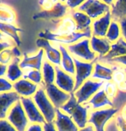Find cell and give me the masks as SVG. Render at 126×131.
I'll return each mask as SVG.
<instances>
[{
    "label": "cell",
    "instance_id": "43",
    "mask_svg": "<svg viewBox=\"0 0 126 131\" xmlns=\"http://www.w3.org/2000/svg\"><path fill=\"white\" fill-rule=\"evenodd\" d=\"M44 131H57L54 123H45L43 124Z\"/></svg>",
    "mask_w": 126,
    "mask_h": 131
},
{
    "label": "cell",
    "instance_id": "35",
    "mask_svg": "<svg viewBox=\"0 0 126 131\" xmlns=\"http://www.w3.org/2000/svg\"><path fill=\"white\" fill-rule=\"evenodd\" d=\"M126 79V74L124 71V68L119 67H113V74H112V82L117 85L119 83Z\"/></svg>",
    "mask_w": 126,
    "mask_h": 131
},
{
    "label": "cell",
    "instance_id": "50",
    "mask_svg": "<svg viewBox=\"0 0 126 131\" xmlns=\"http://www.w3.org/2000/svg\"><path fill=\"white\" fill-rule=\"evenodd\" d=\"M94 128L92 126V125H87L85 128H83V129H80L79 131H94Z\"/></svg>",
    "mask_w": 126,
    "mask_h": 131
},
{
    "label": "cell",
    "instance_id": "14",
    "mask_svg": "<svg viewBox=\"0 0 126 131\" xmlns=\"http://www.w3.org/2000/svg\"><path fill=\"white\" fill-rule=\"evenodd\" d=\"M55 70H56L55 85L68 94L74 93L75 83L74 77L65 72L60 67H55Z\"/></svg>",
    "mask_w": 126,
    "mask_h": 131
},
{
    "label": "cell",
    "instance_id": "7",
    "mask_svg": "<svg viewBox=\"0 0 126 131\" xmlns=\"http://www.w3.org/2000/svg\"><path fill=\"white\" fill-rule=\"evenodd\" d=\"M70 54H73L75 58H80L83 61L94 62L97 60L95 53L90 48V39L83 38L79 42L66 47Z\"/></svg>",
    "mask_w": 126,
    "mask_h": 131
},
{
    "label": "cell",
    "instance_id": "51",
    "mask_svg": "<svg viewBox=\"0 0 126 131\" xmlns=\"http://www.w3.org/2000/svg\"><path fill=\"white\" fill-rule=\"evenodd\" d=\"M5 38H6V36L4 35V34L0 32V41H5Z\"/></svg>",
    "mask_w": 126,
    "mask_h": 131
},
{
    "label": "cell",
    "instance_id": "22",
    "mask_svg": "<svg viewBox=\"0 0 126 131\" xmlns=\"http://www.w3.org/2000/svg\"><path fill=\"white\" fill-rule=\"evenodd\" d=\"M88 106H91L93 110L99 109V108H105L106 106L113 107V103H112V100L108 98V96L106 95L104 90H99L93 97L87 102Z\"/></svg>",
    "mask_w": 126,
    "mask_h": 131
},
{
    "label": "cell",
    "instance_id": "52",
    "mask_svg": "<svg viewBox=\"0 0 126 131\" xmlns=\"http://www.w3.org/2000/svg\"><path fill=\"white\" fill-rule=\"evenodd\" d=\"M124 72H125V74H126V67L124 68Z\"/></svg>",
    "mask_w": 126,
    "mask_h": 131
},
{
    "label": "cell",
    "instance_id": "3",
    "mask_svg": "<svg viewBox=\"0 0 126 131\" xmlns=\"http://www.w3.org/2000/svg\"><path fill=\"white\" fill-rule=\"evenodd\" d=\"M92 36H93V33H92L91 29L83 32H75L74 33H57L50 32L48 30L39 32V38L46 39L48 41H52L54 43L62 44V45L67 44L68 46L77 43V41L80 39L82 40L83 38H91Z\"/></svg>",
    "mask_w": 126,
    "mask_h": 131
},
{
    "label": "cell",
    "instance_id": "11",
    "mask_svg": "<svg viewBox=\"0 0 126 131\" xmlns=\"http://www.w3.org/2000/svg\"><path fill=\"white\" fill-rule=\"evenodd\" d=\"M44 90L46 91L47 97L49 98L56 109H61V107L64 104H66L70 98V94H68L60 90L58 87L55 85V83L45 85Z\"/></svg>",
    "mask_w": 126,
    "mask_h": 131
},
{
    "label": "cell",
    "instance_id": "2",
    "mask_svg": "<svg viewBox=\"0 0 126 131\" xmlns=\"http://www.w3.org/2000/svg\"><path fill=\"white\" fill-rule=\"evenodd\" d=\"M40 10L33 15V20H53L61 19L66 15L67 6L64 2L56 1V0H42L38 2Z\"/></svg>",
    "mask_w": 126,
    "mask_h": 131
},
{
    "label": "cell",
    "instance_id": "36",
    "mask_svg": "<svg viewBox=\"0 0 126 131\" xmlns=\"http://www.w3.org/2000/svg\"><path fill=\"white\" fill-rule=\"evenodd\" d=\"M13 59H14V57H13L11 49H5V50L0 53V63L3 65L8 66Z\"/></svg>",
    "mask_w": 126,
    "mask_h": 131
},
{
    "label": "cell",
    "instance_id": "31",
    "mask_svg": "<svg viewBox=\"0 0 126 131\" xmlns=\"http://www.w3.org/2000/svg\"><path fill=\"white\" fill-rule=\"evenodd\" d=\"M15 20L16 15L13 9L6 5H0V22L14 24Z\"/></svg>",
    "mask_w": 126,
    "mask_h": 131
},
{
    "label": "cell",
    "instance_id": "29",
    "mask_svg": "<svg viewBox=\"0 0 126 131\" xmlns=\"http://www.w3.org/2000/svg\"><path fill=\"white\" fill-rule=\"evenodd\" d=\"M41 72L45 85L53 84L55 83V78H56V70H55L54 66L46 60L43 63Z\"/></svg>",
    "mask_w": 126,
    "mask_h": 131
},
{
    "label": "cell",
    "instance_id": "5",
    "mask_svg": "<svg viewBox=\"0 0 126 131\" xmlns=\"http://www.w3.org/2000/svg\"><path fill=\"white\" fill-rule=\"evenodd\" d=\"M119 109L114 107L94 110L89 113L88 123L92 125L95 131H105V127L107 122L115 116Z\"/></svg>",
    "mask_w": 126,
    "mask_h": 131
},
{
    "label": "cell",
    "instance_id": "23",
    "mask_svg": "<svg viewBox=\"0 0 126 131\" xmlns=\"http://www.w3.org/2000/svg\"><path fill=\"white\" fill-rule=\"evenodd\" d=\"M58 49L61 52V68L70 75H75V66L74 58L70 56V52L67 50L66 47L62 44L58 45Z\"/></svg>",
    "mask_w": 126,
    "mask_h": 131
},
{
    "label": "cell",
    "instance_id": "15",
    "mask_svg": "<svg viewBox=\"0 0 126 131\" xmlns=\"http://www.w3.org/2000/svg\"><path fill=\"white\" fill-rule=\"evenodd\" d=\"M19 101L21 96L15 91L0 94V120L6 119L10 108Z\"/></svg>",
    "mask_w": 126,
    "mask_h": 131
},
{
    "label": "cell",
    "instance_id": "32",
    "mask_svg": "<svg viewBox=\"0 0 126 131\" xmlns=\"http://www.w3.org/2000/svg\"><path fill=\"white\" fill-rule=\"evenodd\" d=\"M120 36H121V30H120V26L119 22L112 20L108 28V31H107L106 38L110 43H113V42H117L121 38Z\"/></svg>",
    "mask_w": 126,
    "mask_h": 131
},
{
    "label": "cell",
    "instance_id": "1",
    "mask_svg": "<svg viewBox=\"0 0 126 131\" xmlns=\"http://www.w3.org/2000/svg\"><path fill=\"white\" fill-rule=\"evenodd\" d=\"M88 108L89 106L79 104L74 93L70 94V98L66 104L61 107V111L71 117L79 129H83L88 123Z\"/></svg>",
    "mask_w": 126,
    "mask_h": 131
},
{
    "label": "cell",
    "instance_id": "16",
    "mask_svg": "<svg viewBox=\"0 0 126 131\" xmlns=\"http://www.w3.org/2000/svg\"><path fill=\"white\" fill-rule=\"evenodd\" d=\"M54 124L57 131H79V128L69 115L60 109H57Z\"/></svg>",
    "mask_w": 126,
    "mask_h": 131
},
{
    "label": "cell",
    "instance_id": "44",
    "mask_svg": "<svg viewBox=\"0 0 126 131\" xmlns=\"http://www.w3.org/2000/svg\"><path fill=\"white\" fill-rule=\"evenodd\" d=\"M12 46V43H10L9 41H0V53L3 52L5 49H8Z\"/></svg>",
    "mask_w": 126,
    "mask_h": 131
},
{
    "label": "cell",
    "instance_id": "46",
    "mask_svg": "<svg viewBox=\"0 0 126 131\" xmlns=\"http://www.w3.org/2000/svg\"><path fill=\"white\" fill-rule=\"evenodd\" d=\"M11 50H12L13 57H14V58H19L20 59V57L22 56V52L19 50L18 47L17 46L13 47V48L11 49Z\"/></svg>",
    "mask_w": 126,
    "mask_h": 131
},
{
    "label": "cell",
    "instance_id": "25",
    "mask_svg": "<svg viewBox=\"0 0 126 131\" xmlns=\"http://www.w3.org/2000/svg\"><path fill=\"white\" fill-rule=\"evenodd\" d=\"M71 17L73 18L75 25H77V32H83L91 29L90 26L93 22H92V19L88 15L77 10V11L72 12Z\"/></svg>",
    "mask_w": 126,
    "mask_h": 131
},
{
    "label": "cell",
    "instance_id": "39",
    "mask_svg": "<svg viewBox=\"0 0 126 131\" xmlns=\"http://www.w3.org/2000/svg\"><path fill=\"white\" fill-rule=\"evenodd\" d=\"M83 2L84 1H82V0H67V1H64V4H66L68 8L71 9H78L83 4Z\"/></svg>",
    "mask_w": 126,
    "mask_h": 131
},
{
    "label": "cell",
    "instance_id": "38",
    "mask_svg": "<svg viewBox=\"0 0 126 131\" xmlns=\"http://www.w3.org/2000/svg\"><path fill=\"white\" fill-rule=\"evenodd\" d=\"M0 131H17L7 121V119L0 120Z\"/></svg>",
    "mask_w": 126,
    "mask_h": 131
},
{
    "label": "cell",
    "instance_id": "17",
    "mask_svg": "<svg viewBox=\"0 0 126 131\" xmlns=\"http://www.w3.org/2000/svg\"><path fill=\"white\" fill-rule=\"evenodd\" d=\"M112 14L111 11L108 12L103 16L99 19L94 20L92 23V33L93 36L98 37V38H106L107 31L112 23Z\"/></svg>",
    "mask_w": 126,
    "mask_h": 131
},
{
    "label": "cell",
    "instance_id": "28",
    "mask_svg": "<svg viewBox=\"0 0 126 131\" xmlns=\"http://www.w3.org/2000/svg\"><path fill=\"white\" fill-rule=\"evenodd\" d=\"M110 7L113 20L117 21L123 18H126V0L112 1Z\"/></svg>",
    "mask_w": 126,
    "mask_h": 131
},
{
    "label": "cell",
    "instance_id": "20",
    "mask_svg": "<svg viewBox=\"0 0 126 131\" xmlns=\"http://www.w3.org/2000/svg\"><path fill=\"white\" fill-rule=\"evenodd\" d=\"M112 43L107 40L106 38H101L95 36H92L90 38V48L95 54H99V58L106 56L111 49Z\"/></svg>",
    "mask_w": 126,
    "mask_h": 131
},
{
    "label": "cell",
    "instance_id": "42",
    "mask_svg": "<svg viewBox=\"0 0 126 131\" xmlns=\"http://www.w3.org/2000/svg\"><path fill=\"white\" fill-rule=\"evenodd\" d=\"M26 131H44L43 125L40 124H31L28 125Z\"/></svg>",
    "mask_w": 126,
    "mask_h": 131
},
{
    "label": "cell",
    "instance_id": "13",
    "mask_svg": "<svg viewBox=\"0 0 126 131\" xmlns=\"http://www.w3.org/2000/svg\"><path fill=\"white\" fill-rule=\"evenodd\" d=\"M36 46L43 49L46 58L50 63L54 65L55 67H59L61 65V52L58 48L52 46L50 41L39 38L36 40Z\"/></svg>",
    "mask_w": 126,
    "mask_h": 131
},
{
    "label": "cell",
    "instance_id": "33",
    "mask_svg": "<svg viewBox=\"0 0 126 131\" xmlns=\"http://www.w3.org/2000/svg\"><path fill=\"white\" fill-rule=\"evenodd\" d=\"M22 78L30 81V82L35 83V84H37V85L41 84L42 81H43V76H42L41 71L33 70V69L25 72L24 74H23Z\"/></svg>",
    "mask_w": 126,
    "mask_h": 131
},
{
    "label": "cell",
    "instance_id": "6",
    "mask_svg": "<svg viewBox=\"0 0 126 131\" xmlns=\"http://www.w3.org/2000/svg\"><path fill=\"white\" fill-rule=\"evenodd\" d=\"M7 121L12 125L17 131H26L28 127V121L27 115L21 103V101H17L11 108L6 117Z\"/></svg>",
    "mask_w": 126,
    "mask_h": 131
},
{
    "label": "cell",
    "instance_id": "49",
    "mask_svg": "<svg viewBox=\"0 0 126 131\" xmlns=\"http://www.w3.org/2000/svg\"><path fill=\"white\" fill-rule=\"evenodd\" d=\"M120 116H121L124 120H126V104L124 105V106L122 107L121 111H120Z\"/></svg>",
    "mask_w": 126,
    "mask_h": 131
},
{
    "label": "cell",
    "instance_id": "12",
    "mask_svg": "<svg viewBox=\"0 0 126 131\" xmlns=\"http://www.w3.org/2000/svg\"><path fill=\"white\" fill-rule=\"evenodd\" d=\"M21 103L22 105V107L24 109L29 123L40 124H44L46 123L43 115L41 114L40 110L38 109L33 98L21 97Z\"/></svg>",
    "mask_w": 126,
    "mask_h": 131
},
{
    "label": "cell",
    "instance_id": "37",
    "mask_svg": "<svg viewBox=\"0 0 126 131\" xmlns=\"http://www.w3.org/2000/svg\"><path fill=\"white\" fill-rule=\"evenodd\" d=\"M13 89V83H10L7 78H0V94L11 92Z\"/></svg>",
    "mask_w": 126,
    "mask_h": 131
},
{
    "label": "cell",
    "instance_id": "27",
    "mask_svg": "<svg viewBox=\"0 0 126 131\" xmlns=\"http://www.w3.org/2000/svg\"><path fill=\"white\" fill-rule=\"evenodd\" d=\"M0 32L4 35L11 38L17 47L21 46L22 42H21L19 32H22V30L20 27H16L14 24H7V23L0 22Z\"/></svg>",
    "mask_w": 126,
    "mask_h": 131
},
{
    "label": "cell",
    "instance_id": "10",
    "mask_svg": "<svg viewBox=\"0 0 126 131\" xmlns=\"http://www.w3.org/2000/svg\"><path fill=\"white\" fill-rule=\"evenodd\" d=\"M75 66V89L74 93L80 89L88 78L92 77L94 72V62H85L80 61L79 59L73 57Z\"/></svg>",
    "mask_w": 126,
    "mask_h": 131
},
{
    "label": "cell",
    "instance_id": "8",
    "mask_svg": "<svg viewBox=\"0 0 126 131\" xmlns=\"http://www.w3.org/2000/svg\"><path fill=\"white\" fill-rule=\"evenodd\" d=\"M78 11L88 15L91 19H99L111 11V7L105 2L97 0H87L77 9Z\"/></svg>",
    "mask_w": 126,
    "mask_h": 131
},
{
    "label": "cell",
    "instance_id": "48",
    "mask_svg": "<svg viewBox=\"0 0 126 131\" xmlns=\"http://www.w3.org/2000/svg\"><path fill=\"white\" fill-rule=\"evenodd\" d=\"M7 67L8 66H4V65L0 63V78H2L4 75H6Z\"/></svg>",
    "mask_w": 126,
    "mask_h": 131
},
{
    "label": "cell",
    "instance_id": "24",
    "mask_svg": "<svg viewBox=\"0 0 126 131\" xmlns=\"http://www.w3.org/2000/svg\"><path fill=\"white\" fill-rule=\"evenodd\" d=\"M112 74H113V68L106 67L99 62H94V72L92 74V79H99L100 81H112Z\"/></svg>",
    "mask_w": 126,
    "mask_h": 131
},
{
    "label": "cell",
    "instance_id": "19",
    "mask_svg": "<svg viewBox=\"0 0 126 131\" xmlns=\"http://www.w3.org/2000/svg\"><path fill=\"white\" fill-rule=\"evenodd\" d=\"M45 52L42 49H39L35 56H29L28 54H23V59L20 62V67L22 69H33L41 71L43 67V59Z\"/></svg>",
    "mask_w": 126,
    "mask_h": 131
},
{
    "label": "cell",
    "instance_id": "40",
    "mask_svg": "<svg viewBox=\"0 0 126 131\" xmlns=\"http://www.w3.org/2000/svg\"><path fill=\"white\" fill-rule=\"evenodd\" d=\"M117 121V126L119 127L120 131H126V120H124L123 117L119 115L116 117Z\"/></svg>",
    "mask_w": 126,
    "mask_h": 131
},
{
    "label": "cell",
    "instance_id": "4",
    "mask_svg": "<svg viewBox=\"0 0 126 131\" xmlns=\"http://www.w3.org/2000/svg\"><path fill=\"white\" fill-rule=\"evenodd\" d=\"M33 100L46 123H53L56 118V111L53 104L47 97L43 87L39 88L37 92L33 96Z\"/></svg>",
    "mask_w": 126,
    "mask_h": 131
},
{
    "label": "cell",
    "instance_id": "45",
    "mask_svg": "<svg viewBox=\"0 0 126 131\" xmlns=\"http://www.w3.org/2000/svg\"><path fill=\"white\" fill-rule=\"evenodd\" d=\"M110 61L115 62V63L121 64L123 66H124V67H126V56H121V57H117V58H114V59H112V61Z\"/></svg>",
    "mask_w": 126,
    "mask_h": 131
},
{
    "label": "cell",
    "instance_id": "18",
    "mask_svg": "<svg viewBox=\"0 0 126 131\" xmlns=\"http://www.w3.org/2000/svg\"><path fill=\"white\" fill-rule=\"evenodd\" d=\"M13 90L21 97L30 98L33 96L39 90L37 84L24 78H21L13 83Z\"/></svg>",
    "mask_w": 126,
    "mask_h": 131
},
{
    "label": "cell",
    "instance_id": "47",
    "mask_svg": "<svg viewBox=\"0 0 126 131\" xmlns=\"http://www.w3.org/2000/svg\"><path fill=\"white\" fill-rule=\"evenodd\" d=\"M117 86V90L121 91V92L126 93V79L124 80L120 83H119Z\"/></svg>",
    "mask_w": 126,
    "mask_h": 131
},
{
    "label": "cell",
    "instance_id": "34",
    "mask_svg": "<svg viewBox=\"0 0 126 131\" xmlns=\"http://www.w3.org/2000/svg\"><path fill=\"white\" fill-rule=\"evenodd\" d=\"M106 95L108 96L110 100H112L115 98L117 92V86L116 83H114L112 81H108V82H105V84L102 88Z\"/></svg>",
    "mask_w": 126,
    "mask_h": 131
},
{
    "label": "cell",
    "instance_id": "21",
    "mask_svg": "<svg viewBox=\"0 0 126 131\" xmlns=\"http://www.w3.org/2000/svg\"><path fill=\"white\" fill-rule=\"evenodd\" d=\"M124 56H126V41L123 38H120L117 42L112 43L109 53L100 59H97V61L100 60L103 62L110 61L114 58H117V57H121Z\"/></svg>",
    "mask_w": 126,
    "mask_h": 131
},
{
    "label": "cell",
    "instance_id": "26",
    "mask_svg": "<svg viewBox=\"0 0 126 131\" xmlns=\"http://www.w3.org/2000/svg\"><path fill=\"white\" fill-rule=\"evenodd\" d=\"M20 59L19 58H14L12 61L8 65L7 67V72H6V78L10 81V83L16 82L21 78L23 77V72L22 69L20 67Z\"/></svg>",
    "mask_w": 126,
    "mask_h": 131
},
{
    "label": "cell",
    "instance_id": "41",
    "mask_svg": "<svg viewBox=\"0 0 126 131\" xmlns=\"http://www.w3.org/2000/svg\"><path fill=\"white\" fill-rule=\"evenodd\" d=\"M119 24L120 26V30H121V35L122 38L126 41V18L119 20Z\"/></svg>",
    "mask_w": 126,
    "mask_h": 131
},
{
    "label": "cell",
    "instance_id": "9",
    "mask_svg": "<svg viewBox=\"0 0 126 131\" xmlns=\"http://www.w3.org/2000/svg\"><path fill=\"white\" fill-rule=\"evenodd\" d=\"M104 81H94L93 79L87 80L80 89L74 93L79 104H85L95 94L100 90L104 86Z\"/></svg>",
    "mask_w": 126,
    "mask_h": 131
},
{
    "label": "cell",
    "instance_id": "30",
    "mask_svg": "<svg viewBox=\"0 0 126 131\" xmlns=\"http://www.w3.org/2000/svg\"><path fill=\"white\" fill-rule=\"evenodd\" d=\"M77 32V25L72 17L66 16L63 18L57 28V33H74Z\"/></svg>",
    "mask_w": 126,
    "mask_h": 131
}]
</instances>
